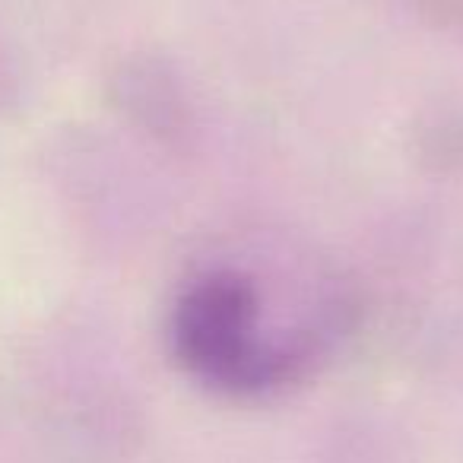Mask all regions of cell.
Instances as JSON below:
<instances>
[{
    "label": "cell",
    "instance_id": "obj_1",
    "mask_svg": "<svg viewBox=\"0 0 463 463\" xmlns=\"http://www.w3.org/2000/svg\"><path fill=\"white\" fill-rule=\"evenodd\" d=\"M336 283L340 279L305 298L321 296ZM283 305L286 292L267 286L251 267H210L197 273L175 302L168 321L172 353L191 378L219 393L264 397L283 391L327 355L308 336L283 327L273 311Z\"/></svg>",
    "mask_w": 463,
    "mask_h": 463
},
{
    "label": "cell",
    "instance_id": "obj_2",
    "mask_svg": "<svg viewBox=\"0 0 463 463\" xmlns=\"http://www.w3.org/2000/svg\"><path fill=\"white\" fill-rule=\"evenodd\" d=\"M111 96L130 124L159 146L184 156L200 140V115L181 71L159 54H134L118 64Z\"/></svg>",
    "mask_w": 463,
    "mask_h": 463
},
{
    "label": "cell",
    "instance_id": "obj_3",
    "mask_svg": "<svg viewBox=\"0 0 463 463\" xmlns=\"http://www.w3.org/2000/svg\"><path fill=\"white\" fill-rule=\"evenodd\" d=\"M412 159L431 175L463 178V105L419 118L410 137Z\"/></svg>",
    "mask_w": 463,
    "mask_h": 463
},
{
    "label": "cell",
    "instance_id": "obj_4",
    "mask_svg": "<svg viewBox=\"0 0 463 463\" xmlns=\"http://www.w3.org/2000/svg\"><path fill=\"white\" fill-rule=\"evenodd\" d=\"M412 7L425 26L463 39V0H412Z\"/></svg>",
    "mask_w": 463,
    "mask_h": 463
}]
</instances>
